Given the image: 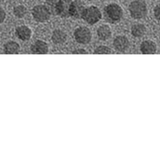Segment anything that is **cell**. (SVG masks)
Instances as JSON below:
<instances>
[{
	"label": "cell",
	"mask_w": 160,
	"mask_h": 160,
	"mask_svg": "<svg viewBox=\"0 0 160 160\" xmlns=\"http://www.w3.org/2000/svg\"><path fill=\"white\" fill-rule=\"evenodd\" d=\"M82 18L90 25H94L99 22V20L102 18V13L97 7L91 6L89 8H85Z\"/></svg>",
	"instance_id": "4"
},
{
	"label": "cell",
	"mask_w": 160,
	"mask_h": 160,
	"mask_svg": "<svg viewBox=\"0 0 160 160\" xmlns=\"http://www.w3.org/2000/svg\"><path fill=\"white\" fill-rule=\"evenodd\" d=\"M17 38L22 41H28L32 36V31L28 26H19L15 29Z\"/></svg>",
	"instance_id": "10"
},
{
	"label": "cell",
	"mask_w": 160,
	"mask_h": 160,
	"mask_svg": "<svg viewBox=\"0 0 160 160\" xmlns=\"http://www.w3.org/2000/svg\"><path fill=\"white\" fill-rule=\"evenodd\" d=\"M152 1H155V0H152Z\"/></svg>",
	"instance_id": "24"
},
{
	"label": "cell",
	"mask_w": 160,
	"mask_h": 160,
	"mask_svg": "<svg viewBox=\"0 0 160 160\" xmlns=\"http://www.w3.org/2000/svg\"><path fill=\"white\" fill-rule=\"evenodd\" d=\"M13 13L15 17L18 18H22L26 16L28 13V9L26 8L25 6L23 5H18L14 8Z\"/></svg>",
	"instance_id": "16"
},
{
	"label": "cell",
	"mask_w": 160,
	"mask_h": 160,
	"mask_svg": "<svg viewBox=\"0 0 160 160\" xmlns=\"http://www.w3.org/2000/svg\"><path fill=\"white\" fill-rule=\"evenodd\" d=\"M97 35L100 40L106 41L109 39L111 36V29L109 26L102 25L97 30Z\"/></svg>",
	"instance_id": "13"
},
{
	"label": "cell",
	"mask_w": 160,
	"mask_h": 160,
	"mask_svg": "<svg viewBox=\"0 0 160 160\" xmlns=\"http://www.w3.org/2000/svg\"><path fill=\"white\" fill-rule=\"evenodd\" d=\"M73 54H88V51H86L85 49H82V48H79V49L75 50L73 51Z\"/></svg>",
	"instance_id": "20"
},
{
	"label": "cell",
	"mask_w": 160,
	"mask_h": 160,
	"mask_svg": "<svg viewBox=\"0 0 160 160\" xmlns=\"http://www.w3.org/2000/svg\"><path fill=\"white\" fill-rule=\"evenodd\" d=\"M6 16L7 15H6L5 11L2 8H0V23H2L5 21Z\"/></svg>",
	"instance_id": "19"
},
{
	"label": "cell",
	"mask_w": 160,
	"mask_h": 160,
	"mask_svg": "<svg viewBox=\"0 0 160 160\" xmlns=\"http://www.w3.org/2000/svg\"><path fill=\"white\" fill-rule=\"evenodd\" d=\"M74 38L79 44H88L91 42L92 35L89 28L86 27H79L74 31Z\"/></svg>",
	"instance_id": "6"
},
{
	"label": "cell",
	"mask_w": 160,
	"mask_h": 160,
	"mask_svg": "<svg viewBox=\"0 0 160 160\" xmlns=\"http://www.w3.org/2000/svg\"><path fill=\"white\" fill-rule=\"evenodd\" d=\"M72 0H52L48 2V8L52 14L58 15L62 18L70 17V8Z\"/></svg>",
	"instance_id": "1"
},
{
	"label": "cell",
	"mask_w": 160,
	"mask_h": 160,
	"mask_svg": "<svg viewBox=\"0 0 160 160\" xmlns=\"http://www.w3.org/2000/svg\"><path fill=\"white\" fill-rule=\"evenodd\" d=\"M129 40L127 37L123 36V35L117 36L113 41L114 48L119 52H124V51H127L129 48Z\"/></svg>",
	"instance_id": "9"
},
{
	"label": "cell",
	"mask_w": 160,
	"mask_h": 160,
	"mask_svg": "<svg viewBox=\"0 0 160 160\" xmlns=\"http://www.w3.org/2000/svg\"><path fill=\"white\" fill-rule=\"evenodd\" d=\"M95 54H111L112 51L107 46H98L94 51Z\"/></svg>",
	"instance_id": "17"
},
{
	"label": "cell",
	"mask_w": 160,
	"mask_h": 160,
	"mask_svg": "<svg viewBox=\"0 0 160 160\" xmlns=\"http://www.w3.org/2000/svg\"><path fill=\"white\" fill-rule=\"evenodd\" d=\"M157 51V45L151 40H145L140 45V51L144 55L155 54Z\"/></svg>",
	"instance_id": "11"
},
{
	"label": "cell",
	"mask_w": 160,
	"mask_h": 160,
	"mask_svg": "<svg viewBox=\"0 0 160 160\" xmlns=\"http://www.w3.org/2000/svg\"><path fill=\"white\" fill-rule=\"evenodd\" d=\"M31 51L32 54L37 55H45L49 52V46L45 41L36 40L31 47Z\"/></svg>",
	"instance_id": "8"
},
{
	"label": "cell",
	"mask_w": 160,
	"mask_h": 160,
	"mask_svg": "<svg viewBox=\"0 0 160 160\" xmlns=\"http://www.w3.org/2000/svg\"><path fill=\"white\" fill-rule=\"evenodd\" d=\"M88 1H94V0H88Z\"/></svg>",
	"instance_id": "22"
},
{
	"label": "cell",
	"mask_w": 160,
	"mask_h": 160,
	"mask_svg": "<svg viewBox=\"0 0 160 160\" xmlns=\"http://www.w3.org/2000/svg\"><path fill=\"white\" fill-rule=\"evenodd\" d=\"M25 1H29V0H25Z\"/></svg>",
	"instance_id": "23"
},
{
	"label": "cell",
	"mask_w": 160,
	"mask_h": 160,
	"mask_svg": "<svg viewBox=\"0 0 160 160\" xmlns=\"http://www.w3.org/2000/svg\"><path fill=\"white\" fill-rule=\"evenodd\" d=\"M85 5L83 2L80 0H75L71 4L70 8V17L75 19H79L82 18V13L85 10Z\"/></svg>",
	"instance_id": "7"
},
{
	"label": "cell",
	"mask_w": 160,
	"mask_h": 160,
	"mask_svg": "<svg viewBox=\"0 0 160 160\" xmlns=\"http://www.w3.org/2000/svg\"><path fill=\"white\" fill-rule=\"evenodd\" d=\"M3 51L5 54L8 55H13V54H18L20 51V46L18 42L15 41H9L4 45Z\"/></svg>",
	"instance_id": "14"
},
{
	"label": "cell",
	"mask_w": 160,
	"mask_h": 160,
	"mask_svg": "<svg viewBox=\"0 0 160 160\" xmlns=\"http://www.w3.org/2000/svg\"><path fill=\"white\" fill-rule=\"evenodd\" d=\"M32 16L38 22H45L51 18V11L47 5H37L32 9Z\"/></svg>",
	"instance_id": "5"
},
{
	"label": "cell",
	"mask_w": 160,
	"mask_h": 160,
	"mask_svg": "<svg viewBox=\"0 0 160 160\" xmlns=\"http://www.w3.org/2000/svg\"><path fill=\"white\" fill-rule=\"evenodd\" d=\"M43 1H44V2H47V3H48V2H51V1H52V0H43Z\"/></svg>",
	"instance_id": "21"
},
{
	"label": "cell",
	"mask_w": 160,
	"mask_h": 160,
	"mask_svg": "<svg viewBox=\"0 0 160 160\" xmlns=\"http://www.w3.org/2000/svg\"><path fill=\"white\" fill-rule=\"evenodd\" d=\"M104 16L110 23H117L122 18L123 11L118 4L110 3L104 8Z\"/></svg>",
	"instance_id": "2"
},
{
	"label": "cell",
	"mask_w": 160,
	"mask_h": 160,
	"mask_svg": "<svg viewBox=\"0 0 160 160\" xmlns=\"http://www.w3.org/2000/svg\"><path fill=\"white\" fill-rule=\"evenodd\" d=\"M128 9L131 18L134 19H142L148 14V7L142 0H135L131 2Z\"/></svg>",
	"instance_id": "3"
},
{
	"label": "cell",
	"mask_w": 160,
	"mask_h": 160,
	"mask_svg": "<svg viewBox=\"0 0 160 160\" xmlns=\"http://www.w3.org/2000/svg\"><path fill=\"white\" fill-rule=\"evenodd\" d=\"M154 15H155V18L160 22V3L155 6V9H154Z\"/></svg>",
	"instance_id": "18"
},
{
	"label": "cell",
	"mask_w": 160,
	"mask_h": 160,
	"mask_svg": "<svg viewBox=\"0 0 160 160\" xmlns=\"http://www.w3.org/2000/svg\"><path fill=\"white\" fill-rule=\"evenodd\" d=\"M147 28L142 23H136L131 27V35L135 38H141L146 34Z\"/></svg>",
	"instance_id": "15"
},
{
	"label": "cell",
	"mask_w": 160,
	"mask_h": 160,
	"mask_svg": "<svg viewBox=\"0 0 160 160\" xmlns=\"http://www.w3.org/2000/svg\"><path fill=\"white\" fill-rule=\"evenodd\" d=\"M67 38H68L67 34L63 31L59 29L53 31L52 35H51L52 42L55 44H57V45L63 44L67 41Z\"/></svg>",
	"instance_id": "12"
}]
</instances>
